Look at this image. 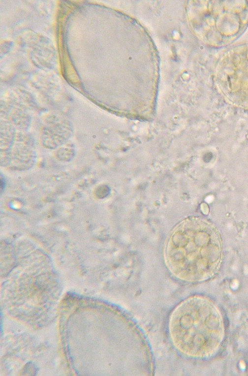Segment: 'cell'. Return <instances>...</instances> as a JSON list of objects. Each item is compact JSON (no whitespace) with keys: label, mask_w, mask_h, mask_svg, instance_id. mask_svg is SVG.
Returning a JSON list of instances; mask_svg holds the SVG:
<instances>
[{"label":"cell","mask_w":248,"mask_h":376,"mask_svg":"<svg viewBox=\"0 0 248 376\" xmlns=\"http://www.w3.org/2000/svg\"><path fill=\"white\" fill-rule=\"evenodd\" d=\"M206 301L189 298L179 304L169 320L170 335L175 346L191 356L205 355L210 343V314Z\"/></svg>","instance_id":"cell-1"}]
</instances>
